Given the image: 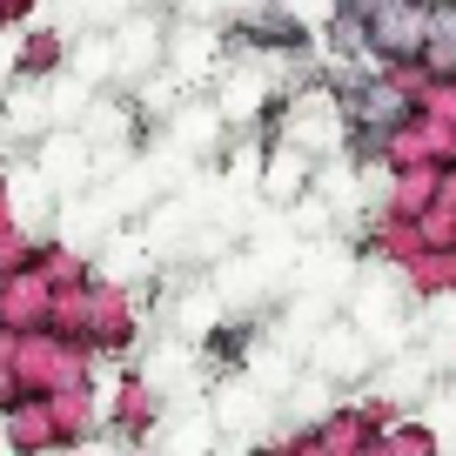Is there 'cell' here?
Masks as SVG:
<instances>
[]
</instances>
